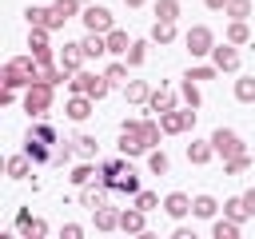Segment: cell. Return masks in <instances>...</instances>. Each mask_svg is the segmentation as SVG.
Wrapping results in <instances>:
<instances>
[{"mask_svg": "<svg viewBox=\"0 0 255 239\" xmlns=\"http://www.w3.org/2000/svg\"><path fill=\"white\" fill-rule=\"evenodd\" d=\"M219 207H223V203H219L215 195H195V199H191V215H195V219H215Z\"/></svg>", "mask_w": 255, "mask_h": 239, "instance_id": "obj_17", "label": "cell"}, {"mask_svg": "<svg viewBox=\"0 0 255 239\" xmlns=\"http://www.w3.org/2000/svg\"><path fill=\"white\" fill-rule=\"evenodd\" d=\"M48 36H52V28H28V48H32V52L52 48V44H48Z\"/></svg>", "mask_w": 255, "mask_h": 239, "instance_id": "obj_36", "label": "cell"}, {"mask_svg": "<svg viewBox=\"0 0 255 239\" xmlns=\"http://www.w3.org/2000/svg\"><path fill=\"white\" fill-rule=\"evenodd\" d=\"M80 20H84V28H88V32H104V36L116 28V16H112L104 4H88V8L80 12Z\"/></svg>", "mask_w": 255, "mask_h": 239, "instance_id": "obj_6", "label": "cell"}, {"mask_svg": "<svg viewBox=\"0 0 255 239\" xmlns=\"http://www.w3.org/2000/svg\"><path fill=\"white\" fill-rule=\"evenodd\" d=\"M100 187H104V183H100ZM100 187H84V191H80V203H84V207H92V211H96V207H104V191H100Z\"/></svg>", "mask_w": 255, "mask_h": 239, "instance_id": "obj_40", "label": "cell"}, {"mask_svg": "<svg viewBox=\"0 0 255 239\" xmlns=\"http://www.w3.org/2000/svg\"><path fill=\"white\" fill-rule=\"evenodd\" d=\"M80 48H84L88 60H104V56H108V40H104V32H88V36L80 40Z\"/></svg>", "mask_w": 255, "mask_h": 239, "instance_id": "obj_14", "label": "cell"}, {"mask_svg": "<svg viewBox=\"0 0 255 239\" xmlns=\"http://www.w3.org/2000/svg\"><path fill=\"white\" fill-rule=\"evenodd\" d=\"M171 40H175V20H155V24H151V44L163 48V44H171Z\"/></svg>", "mask_w": 255, "mask_h": 239, "instance_id": "obj_23", "label": "cell"}, {"mask_svg": "<svg viewBox=\"0 0 255 239\" xmlns=\"http://www.w3.org/2000/svg\"><path fill=\"white\" fill-rule=\"evenodd\" d=\"M239 227H243V223H235V219H227V215H223V219H215V223H211V235H215V239H235V235H239Z\"/></svg>", "mask_w": 255, "mask_h": 239, "instance_id": "obj_31", "label": "cell"}, {"mask_svg": "<svg viewBox=\"0 0 255 239\" xmlns=\"http://www.w3.org/2000/svg\"><path fill=\"white\" fill-rule=\"evenodd\" d=\"M147 108H151L155 116H163V112L179 108V100H175V92H171V88H155V92H151V100H147Z\"/></svg>", "mask_w": 255, "mask_h": 239, "instance_id": "obj_15", "label": "cell"}, {"mask_svg": "<svg viewBox=\"0 0 255 239\" xmlns=\"http://www.w3.org/2000/svg\"><path fill=\"white\" fill-rule=\"evenodd\" d=\"M32 163H36V159H32L28 151H16V155H8V159H4V175H8V179H28Z\"/></svg>", "mask_w": 255, "mask_h": 239, "instance_id": "obj_10", "label": "cell"}, {"mask_svg": "<svg viewBox=\"0 0 255 239\" xmlns=\"http://www.w3.org/2000/svg\"><path fill=\"white\" fill-rule=\"evenodd\" d=\"M124 167H128V155H120V159H108V163L100 167V183H104V187H116V175H120Z\"/></svg>", "mask_w": 255, "mask_h": 239, "instance_id": "obj_26", "label": "cell"}, {"mask_svg": "<svg viewBox=\"0 0 255 239\" xmlns=\"http://www.w3.org/2000/svg\"><path fill=\"white\" fill-rule=\"evenodd\" d=\"M52 8L64 16V20H72V16H80L84 8H80V0H52Z\"/></svg>", "mask_w": 255, "mask_h": 239, "instance_id": "obj_41", "label": "cell"}, {"mask_svg": "<svg viewBox=\"0 0 255 239\" xmlns=\"http://www.w3.org/2000/svg\"><path fill=\"white\" fill-rule=\"evenodd\" d=\"M155 20H179V0H155Z\"/></svg>", "mask_w": 255, "mask_h": 239, "instance_id": "obj_38", "label": "cell"}, {"mask_svg": "<svg viewBox=\"0 0 255 239\" xmlns=\"http://www.w3.org/2000/svg\"><path fill=\"white\" fill-rule=\"evenodd\" d=\"M104 76H108V84H112V88L128 84V60H120V56H116V60H112V64L104 68Z\"/></svg>", "mask_w": 255, "mask_h": 239, "instance_id": "obj_27", "label": "cell"}, {"mask_svg": "<svg viewBox=\"0 0 255 239\" xmlns=\"http://www.w3.org/2000/svg\"><path fill=\"white\" fill-rule=\"evenodd\" d=\"M187 159H191L195 167L211 163V159H215V143H211V135H207V139H191V143H187Z\"/></svg>", "mask_w": 255, "mask_h": 239, "instance_id": "obj_12", "label": "cell"}, {"mask_svg": "<svg viewBox=\"0 0 255 239\" xmlns=\"http://www.w3.org/2000/svg\"><path fill=\"white\" fill-rule=\"evenodd\" d=\"M84 60H88V56H84V48H80V40H76V44H64V52H60V64H64V68H68L72 76H76V72L84 68Z\"/></svg>", "mask_w": 255, "mask_h": 239, "instance_id": "obj_18", "label": "cell"}, {"mask_svg": "<svg viewBox=\"0 0 255 239\" xmlns=\"http://www.w3.org/2000/svg\"><path fill=\"white\" fill-rule=\"evenodd\" d=\"M247 167H251V151H235L223 159V175H243Z\"/></svg>", "mask_w": 255, "mask_h": 239, "instance_id": "obj_25", "label": "cell"}, {"mask_svg": "<svg viewBox=\"0 0 255 239\" xmlns=\"http://www.w3.org/2000/svg\"><path fill=\"white\" fill-rule=\"evenodd\" d=\"M223 40H231V44H247V40H251L247 20H231V24H227V32H223Z\"/></svg>", "mask_w": 255, "mask_h": 239, "instance_id": "obj_28", "label": "cell"}, {"mask_svg": "<svg viewBox=\"0 0 255 239\" xmlns=\"http://www.w3.org/2000/svg\"><path fill=\"white\" fill-rule=\"evenodd\" d=\"M215 76H219L215 64H195V68H187V80H195V84H199V80H215Z\"/></svg>", "mask_w": 255, "mask_h": 239, "instance_id": "obj_39", "label": "cell"}, {"mask_svg": "<svg viewBox=\"0 0 255 239\" xmlns=\"http://www.w3.org/2000/svg\"><path fill=\"white\" fill-rule=\"evenodd\" d=\"M124 4H128V8H143L147 0H124Z\"/></svg>", "mask_w": 255, "mask_h": 239, "instance_id": "obj_49", "label": "cell"}, {"mask_svg": "<svg viewBox=\"0 0 255 239\" xmlns=\"http://www.w3.org/2000/svg\"><path fill=\"white\" fill-rule=\"evenodd\" d=\"M183 44H187L191 60H203V56H211V48H215L219 40H215V32H211L207 24H191V28H187V36H183Z\"/></svg>", "mask_w": 255, "mask_h": 239, "instance_id": "obj_4", "label": "cell"}, {"mask_svg": "<svg viewBox=\"0 0 255 239\" xmlns=\"http://www.w3.org/2000/svg\"><path fill=\"white\" fill-rule=\"evenodd\" d=\"M223 215H227V219H235V223H243V219H251V211H247V203H243V195H235V199H227V203H223Z\"/></svg>", "mask_w": 255, "mask_h": 239, "instance_id": "obj_30", "label": "cell"}, {"mask_svg": "<svg viewBox=\"0 0 255 239\" xmlns=\"http://www.w3.org/2000/svg\"><path fill=\"white\" fill-rule=\"evenodd\" d=\"M80 235H84L80 223H64V227H60V239H80Z\"/></svg>", "mask_w": 255, "mask_h": 239, "instance_id": "obj_45", "label": "cell"}, {"mask_svg": "<svg viewBox=\"0 0 255 239\" xmlns=\"http://www.w3.org/2000/svg\"><path fill=\"white\" fill-rule=\"evenodd\" d=\"M179 100H183L187 108H199V104H203V100H199V84L183 76V80H179Z\"/></svg>", "mask_w": 255, "mask_h": 239, "instance_id": "obj_29", "label": "cell"}, {"mask_svg": "<svg viewBox=\"0 0 255 239\" xmlns=\"http://www.w3.org/2000/svg\"><path fill=\"white\" fill-rule=\"evenodd\" d=\"M92 215H96V231H120V211H116V207L104 203V207H96Z\"/></svg>", "mask_w": 255, "mask_h": 239, "instance_id": "obj_22", "label": "cell"}, {"mask_svg": "<svg viewBox=\"0 0 255 239\" xmlns=\"http://www.w3.org/2000/svg\"><path fill=\"white\" fill-rule=\"evenodd\" d=\"M116 191H124V195H139V191H143V187H139V175H135V167H131V163L116 175Z\"/></svg>", "mask_w": 255, "mask_h": 239, "instance_id": "obj_21", "label": "cell"}, {"mask_svg": "<svg viewBox=\"0 0 255 239\" xmlns=\"http://www.w3.org/2000/svg\"><path fill=\"white\" fill-rule=\"evenodd\" d=\"M163 211H167L171 219L191 215V195H183V191H167V195H163Z\"/></svg>", "mask_w": 255, "mask_h": 239, "instance_id": "obj_13", "label": "cell"}, {"mask_svg": "<svg viewBox=\"0 0 255 239\" xmlns=\"http://www.w3.org/2000/svg\"><path fill=\"white\" fill-rule=\"evenodd\" d=\"M211 143H215V155H235V151H247L243 147V139H239V131H231V127H215L211 131Z\"/></svg>", "mask_w": 255, "mask_h": 239, "instance_id": "obj_8", "label": "cell"}, {"mask_svg": "<svg viewBox=\"0 0 255 239\" xmlns=\"http://www.w3.org/2000/svg\"><path fill=\"white\" fill-rule=\"evenodd\" d=\"M68 179H72L76 187H88V183H92V179H100V175H96V167H92V163H76Z\"/></svg>", "mask_w": 255, "mask_h": 239, "instance_id": "obj_34", "label": "cell"}, {"mask_svg": "<svg viewBox=\"0 0 255 239\" xmlns=\"http://www.w3.org/2000/svg\"><path fill=\"white\" fill-rule=\"evenodd\" d=\"M104 40H108V56H120V60H124V56H128V48H131V40H128V32H124V28H112Z\"/></svg>", "mask_w": 255, "mask_h": 239, "instance_id": "obj_20", "label": "cell"}, {"mask_svg": "<svg viewBox=\"0 0 255 239\" xmlns=\"http://www.w3.org/2000/svg\"><path fill=\"white\" fill-rule=\"evenodd\" d=\"M243 203H247V211H251V219H255V187H251V191H243Z\"/></svg>", "mask_w": 255, "mask_h": 239, "instance_id": "obj_47", "label": "cell"}, {"mask_svg": "<svg viewBox=\"0 0 255 239\" xmlns=\"http://www.w3.org/2000/svg\"><path fill=\"white\" fill-rule=\"evenodd\" d=\"M76 147H80V155H84V159H92V155L100 151V143H96V135H80V139H76Z\"/></svg>", "mask_w": 255, "mask_h": 239, "instance_id": "obj_42", "label": "cell"}, {"mask_svg": "<svg viewBox=\"0 0 255 239\" xmlns=\"http://www.w3.org/2000/svg\"><path fill=\"white\" fill-rule=\"evenodd\" d=\"M40 76H44V68H40L36 56H12V60H4V68H0V84H4L0 100L12 104L16 92H24V88H28L32 80H40Z\"/></svg>", "mask_w": 255, "mask_h": 239, "instance_id": "obj_1", "label": "cell"}, {"mask_svg": "<svg viewBox=\"0 0 255 239\" xmlns=\"http://www.w3.org/2000/svg\"><path fill=\"white\" fill-rule=\"evenodd\" d=\"M147 44H151V40H131L128 56H124V60H128V68H139V64L147 60Z\"/></svg>", "mask_w": 255, "mask_h": 239, "instance_id": "obj_33", "label": "cell"}, {"mask_svg": "<svg viewBox=\"0 0 255 239\" xmlns=\"http://www.w3.org/2000/svg\"><path fill=\"white\" fill-rule=\"evenodd\" d=\"M147 171H151V175H167V155H163L159 147L147 151Z\"/></svg>", "mask_w": 255, "mask_h": 239, "instance_id": "obj_37", "label": "cell"}, {"mask_svg": "<svg viewBox=\"0 0 255 239\" xmlns=\"http://www.w3.org/2000/svg\"><path fill=\"white\" fill-rule=\"evenodd\" d=\"M16 227H20L28 239H44V235H48V223H44V219H32L28 211H20V215H16Z\"/></svg>", "mask_w": 255, "mask_h": 239, "instance_id": "obj_19", "label": "cell"}, {"mask_svg": "<svg viewBox=\"0 0 255 239\" xmlns=\"http://www.w3.org/2000/svg\"><path fill=\"white\" fill-rule=\"evenodd\" d=\"M108 76L104 72H92V68H80L72 80H68V92H80V96H92V100H104L108 96Z\"/></svg>", "mask_w": 255, "mask_h": 239, "instance_id": "obj_3", "label": "cell"}, {"mask_svg": "<svg viewBox=\"0 0 255 239\" xmlns=\"http://www.w3.org/2000/svg\"><path fill=\"white\" fill-rule=\"evenodd\" d=\"M52 100H56V84H48L44 76L32 80V84L24 88V96H20V104H24V112H28L32 120L48 116V112H52Z\"/></svg>", "mask_w": 255, "mask_h": 239, "instance_id": "obj_2", "label": "cell"}, {"mask_svg": "<svg viewBox=\"0 0 255 239\" xmlns=\"http://www.w3.org/2000/svg\"><path fill=\"white\" fill-rule=\"evenodd\" d=\"M235 100L239 104H255V76H239L235 80Z\"/></svg>", "mask_w": 255, "mask_h": 239, "instance_id": "obj_32", "label": "cell"}, {"mask_svg": "<svg viewBox=\"0 0 255 239\" xmlns=\"http://www.w3.org/2000/svg\"><path fill=\"white\" fill-rule=\"evenodd\" d=\"M24 151H28L36 163H48V159H52V143H48V139H40L36 131H28V139H24Z\"/></svg>", "mask_w": 255, "mask_h": 239, "instance_id": "obj_16", "label": "cell"}, {"mask_svg": "<svg viewBox=\"0 0 255 239\" xmlns=\"http://www.w3.org/2000/svg\"><path fill=\"white\" fill-rule=\"evenodd\" d=\"M223 16H227V20H247V16H251V0H227Z\"/></svg>", "mask_w": 255, "mask_h": 239, "instance_id": "obj_35", "label": "cell"}, {"mask_svg": "<svg viewBox=\"0 0 255 239\" xmlns=\"http://www.w3.org/2000/svg\"><path fill=\"white\" fill-rule=\"evenodd\" d=\"M143 227H147V211H143V207L131 203V207L120 211V231H124V235H143Z\"/></svg>", "mask_w": 255, "mask_h": 239, "instance_id": "obj_9", "label": "cell"}, {"mask_svg": "<svg viewBox=\"0 0 255 239\" xmlns=\"http://www.w3.org/2000/svg\"><path fill=\"white\" fill-rule=\"evenodd\" d=\"M76 151H80V147H72V143H60V147L52 151V159H56V163H72V155H76Z\"/></svg>", "mask_w": 255, "mask_h": 239, "instance_id": "obj_44", "label": "cell"}, {"mask_svg": "<svg viewBox=\"0 0 255 239\" xmlns=\"http://www.w3.org/2000/svg\"><path fill=\"white\" fill-rule=\"evenodd\" d=\"M135 207L151 211V207H163V203H159V195H155V191H139V195H135Z\"/></svg>", "mask_w": 255, "mask_h": 239, "instance_id": "obj_43", "label": "cell"}, {"mask_svg": "<svg viewBox=\"0 0 255 239\" xmlns=\"http://www.w3.org/2000/svg\"><path fill=\"white\" fill-rule=\"evenodd\" d=\"M64 112H68L76 123H84V120L96 112V100H92V96H80V92H72V100H68V108H64Z\"/></svg>", "mask_w": 255, "mask_h": 239, "instance_id": "obj_11", "label": "cell"}, {"mask_svg": "<svg viewBox=\"0 0 255 239\" xmlns=\"http://www.w3.org/2000/svg\"><path fill=\"white\" fill-rule=\"evenodd\" d=\"M203 4H207L211 12H223V8H227V0H203Z\"/></svg>", "mask_w": 255, "mask_h": 239, "instance_id": "obj_48", "label": "cell"}, {"mask_svg": "<svg viewBox=\"0 0 255 239\" xmlns=\"http://www.w3.org/2000/svg\"><path fill=\"white\" fill-rule=\"evenodd\" d=\"M32 131H36V135H40V139H48V143H56V131H52V127H48V123H36V127H32Z\"/></svg>", "mask_w": 255, "mask_h": 239, "instance_id": "obj_46", "label": "cell"}, {"mask_svg": "<svg viewBox=\"0 0 255 239\" xmlns=\"http://www.w3.org/2000/svg\"><path fill=\"white\" fill-rule=\"evenodd\" d=\"M124 96H128V104H147V100H151V88H147L143 80H128V84H124Z\"/></svg>", "mask_w": 255, "mask_h": 239, "instance_id": "obj_24", "label": "cell"}, {"mask_svg": "<svg viewBox=\"0 0 255 239\" xmlns=\"http://www.w3.org/2000/svg\"><path fill=\"white\" fill-rule=\"evenodd\" d=\"M159 123H163V135H183L195 127V108H171L159 116Z\"/></svg>", "mask_w": 255, "mask_h": 239, "instance_id": "obj_5", "label": "cell"}, {"mask_svg": "<svg viewBox=\"0 0 255 239\" xmlns=\"http://www.w3.org/2000/svg\"><path fill=\"white\" fill-rule=\"evenodd\" d=\"M211 64H215L219 72H239V64H243V56H239V44H231V40L215 44V48H211Z\"/></svg>", "mask_w": 255, "mask_h": 239, "instance_id": "obj_7", "label": "cell"}]
</instances>
